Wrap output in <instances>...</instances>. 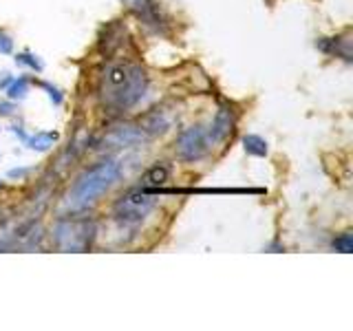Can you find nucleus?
Wrapping results in <instances>:
<instances>
[{"label":"nucleus","instance_id":"obj_1","mask_svg":"<svg viewBox=\"0 0 353 331\" xmlns=\"http://www.w3.org/2000/svg\"><path fill=\"white\" fill-rule=\"evenodd\" d=\"M148 75L139 64L110 62L99 75V99L110 110H128L146 95Z\"/></svg>","mask_w":353,"mask_h":331},{"label":"nucleus","instance_id":"obj_2","mask_svg":"<svg viewBox=\"0 0 353 331\" xmlns=\"http://www.w3.org/2000/svg\"><path fill=\"white\" fill-rule=\"evenodd\" d=\"M121 177V166L115 159H102L91 168H86L66 192L64 203L71 212H84L91 208L106 190H110Z\"/></svg>","mask_w":353,"mask_h":331},{"label":"nucleus","instance_id":"obj_3","mask_svg":"<svg viewBox=\"0 0 353 331\" xmlns=\"http://www.w3.org/2000/svg\"><path fill=\"white\" fill-rule=\"evenodd\" d=\"M97 225L91 217H62L53 225V243L62 252H86L91 250Z\"/></svg>","mask_w":353,"mask_h":331},{"label":"nucleus","instance_id":"obj_4","mask_svg":"<svg viewBox=\"0 0 353 331\" xmlns=\"http://www.w3.org/2000/svg\"><path fill=\"white\" fill-rule=\"evenodd\" d=\"M154 208V199L143 188H135L121 194L113 205V217L121 225H139Z\"/></svg>","mask_w":353,"mask_h":331},{"label":"nucleus","instance_id":"obj_5","mask_svg":"<svg viewBox=\"0 0 353 331\" xmlns=\"http://www.w3.org/2000/svg\"><path fill=\"white\" fill-rule=\"evenodd\" d=\"M210 150V139H208V130L203 126H188L179 132V137L174 141V152L181 161H199L203 159Z\"/></svg>","mask_w":353,"mask_h":331},{"label":"nucleus","instance_id":"obj_6","mask_svg":"<svg viewBox=\"0 0 353 331\" xmlns=\"http://www.w3.org/2000/svg\"><path fill=\"white\" fill-rule=\"evenodd\" d=\"M124 5L128 7L132 16L152 31L159 33L165 25H168L163 9L159 7L157 0H124Z\"/></svg>","mask_w":353,"mask_h":331},{"label":"nucleus","instance_id":"obj_7","mask_svg":"<svg viewBox=\"0 0 353 331\" xmlns=\"http://www.w3.org/2000/svg\"><path fill=\"white\" fill-rule=\"evenodd\" d=\"M234 126H236V110L232 108L230 104H221L219 110H216V115H214V119H212V126H210V130H208L210 143L225 141L232 135Z\"/></svg>","mask_w":353,"mask_h":331},{"label":"nucleus","instance_id":"obj_8","mask_svg":"<svg viewBox=\"0 0 353 331\" xmlns=\"http://www.w3.org/2000/svg\"><path fill=\"white\" fill-rule=\"evenodd\" d=\"M146 132L137 126H119L115 130H110L104 143H110L113 148H126V146H135V143L143 141Z\"/></svg>","mask_w":353,"mask_h":331},{"label":"nucleus","instance_id":"obj_9","mask_svg":"<svg viewBox=\"0 0 353 331\" xmlns=\"http://www.w3.org/2000/svg\"><path fill=\"white\" fill-rule=\"evenodd\" d=\"M168 179H170V168H168V166H165V163H154V166H150V168L146 170V174L141 177V188H143V190L152 192V190H157L159 185H163Z\"/></svg>","mask_w":353,"mask_h":331},{"label":"nucleus","instance_id":"obj_10","mask_svg":"<svg viewBox=\"0 0 353 331\" xmlns=\"http://www.w3.org/2000/svg\"><path fill=\"white\" fill-rule=\"evenodd\" d=\"M320 49L325 53H331V55H338V58L351 62V40H349V31L345 36H338V38H331V40H323L320 42Z\"/></svg>","mask_w":353,"mask_h":331},{"label":"nucleus","instance_id":"obj_11","mask_svg":"<svg viewBox=\"0 0 353 331\" xmlns=\"http://www.w3.org/2000/svg\"><path fill=\"white\" fill-rule=\"evenodd\" d=\"M168 124H170L168 117H163V113H159V110H152V113H148L139 121V128L143 132H148V135H159V132L168 128Z\"/></svg>","mask_w":353,"mask_h":331},{"label":"nucleus","instance_id":"obj_12","mask_svg":"<svg viewBox=\"0 0 353 331\" xmlns=\"http://www.w3.org/2000/svg\"><path fill=\"white\" fill-rule=\"evenodd\" d=\"M55 141H58V132H53V130H40V132H36L33 137H27L29 148L38 150V152L49 150Z\"/></svg>","mask_w":353,"mask_h":331},{"label":"nucleus","instance_id":"obj_13","mask_svg":"<svg viewBox=\"0 0 353 331\" xmlns=\"http://www.w3.org/2000/svg\"><path fill=\"white\" fill-rule=\"evenodd\" d=\"M243 148H245L248 154H254V157H265L268 154V141H265L261 135H245L243 137Z\"/></svg>","mask_w":353,"mask_h":331},{"label":"nucleus","instance_id":"obj_14","mask_svg":"<svg viewBox=\"0 0 353 331\" xmlns=\"http://www.w3.org/2000/svg\"><path fill=\"white\" fill-rule=\"evenodd\" d=\"M29 93V80L27 77H18V80H11L7 86V97L11 102H22Z\"/></svg>","mask_w":353,"mask_h":331},{"label":"nucleus","instance_id":"obj_15","mask_svg":"<svg viewBox=\"0 0 353 331\" xmlns=\"http://www.w3.org/2000/svg\"><path fill=\"white\" fill-rule=\"evenodd\" d=\"M331 248L340 254H351L353 252V239H351V232H342L338 234L334 241H331Z\"/></svg>","mask_w":353,"mask_h":331},{"label":"nucleus","instance_id":"obj_16","mask_svg":"<svg viewBox=\"0 0 353 331\" xmlns=\"http://www.w3.org/2000/svg\"><path fill=\"white\" fill-rule=\"evenodd\" d=\"M16 62H18V64H22V66H29V69L38 71V73L44 69V64L38 60V55H33V53H29V51L18 53V55H16Z\"/></svg>","mask_w":353,"mask_h":331},{"label":"nucleus","instance_id":"obj_17","mask_svg":"<svg viewBox=\"0 0 353 331\" xmlns=\"http://www.w3.org/2000/svg\"><path fill=\"white\" fill-rule=\"evenodd\" d=\"M11 51H14V40H11L9 33L0 31V53H3V55H9Z\"/></svg>","mask_w":353,"mask_h":331},{"label":"nucleus","instance_id":"obj_18","mask_svg":"<svg viewBox=\"0 0 353 331\" xmlns=\"http://www.w3.org/2000/svg\"><path fill=\"white\" fill-rule=\"evenodd\" d=\"M44 88L49 91V97H51V102H55V104H62V93L58 91V88H53L51 84H42Z\"/></svg>","mask_w":353,"mask_h":331},{"label":"nucleus","instance_id":"obj_19","mask_svg":"<svg viewBox=\"0 0 353 331\" xmlns=\"http://www.w3.org/2000/svg\"><path fill=\"white\" fill-rule=\"evenodd\" d=\"M11 113H14V102H11V99H9V102H0V115L7 117Z\"/></svg>","mask_w":353,"mask_h":331},{"label":"nucleus","instance_id":"obj_20","mask_svg":"<svg viewBox=\"0 0 353 331\" xmlns=\"http://www.w3.org/2000/svg\"><path fill=\"white\" fill-rule=\"evenodd\" d=\"M29 170L27 168H20V170H9V177H25Z\"/></svg>","mask_w":353,"mask_h":331},{"label":"nucleus","instance_id":"obj_21","mask_svg":"<svg viewBox=\"0 0 353 331\" xmlns=\"http://www.w3.org/2000/svg\"><path fill=\"white\" fill-rule=\"evenodd\" d=\"M9 82H11V77H7V73H5L3 77H0V86H3V88H7V86H9Z\"/></svg>","mask_w":353,"mask_h":331}]
</instances>
